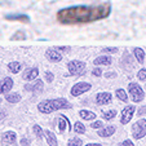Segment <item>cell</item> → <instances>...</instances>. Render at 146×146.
<instances>
[{
  "instance_id": "obj_1",
  "label": "cell",
  "mask_w": 146,
  "mask_h": 146,
  "mask_svg": "<svg viewBox=\"0 0 146 146\" xmlns=\"http://www.w3.org/2000/svg\"><path fill=\"white\" fill-rule=\"evenodd\" d=\"M110 13L111 4L109 1L92 5H72L60 9L56 14V19L61 25H80L105 19Z\"/></svg>"
},
{
  "instance_id": "obj_2",
  "label": "cell",
  "mask_w": 146,
  "mask_h": 146,
  "mask_svg": "<svg viewBox=\"0 0 146 146\" xmlns=\"http://www.w3.org/2000/svg\"><path fill=\"white\" fill-rule=\"evenodd\" d=\"M72 105L66 98H49L38 104V111L41 114H50L57 110L71 109Z\"/></svg>"
},
{
  "instance_id": "obj_3",
  "label": "cell",
  "mask_w": 146,
  "mask_h": 146,
  "mask_svg": "<svg viewBox=\"0 0 146 146\" xmlns=\"http://www.w3.org/2000/svg\"><path fill=\"white\" fill-rule=\"evenodd\" d=\"M128 93H129L131 98L135 104H138L141 102L143 98H145V93H143V89L141 88L140 84L137 83H129L128 86Z\"/></svg>"
},
{
  "instance_id": "obj_4",
  "label": "cell",
  "mask_w": 146,
  "mask_h": 146,
  "mask_svg": "<svg viewBox=\"0 0 146 146\" xmlns=\"http://www.w3.org/2000/svg\"><path fill=\"white\" fill-rule=\"evenodd\" d=\"M87 69L86 62L83 61H70L67 64V70H69V75L71 76H79L83 75Z\"/></svg>"
},
{
  "instance_id": "obj_5",
  "label": "cell",
  "mask_w": 146,
  "mask_h": 146,
  "mask_svg": "<svg viewBox=\"0 0 146 146\" xmlns=\"http://www.w3.org/2000/svg\"><path fill=\"white\" fill-rule=\"evenodd\" d=\"M132 136L135 140H141L146 136V119H140L132 125Z\"/></svg>"
},
{
  "instance_id": "obj_6",
  "label": "cell",
  "mask_w": 146,
  "mask_h": 146,
  "mask_svg": "<svg viewBox=\"0 0 146 146\" xmlns=\"http://www.w3.org/2000/svg\"><path fill=\"white\" fill-rule=\"evenodd\" d=\"M92 88L91 83H87V82H79L76 83V84H74L71 88V91H70V93H71L72 97H78L80 96V94L86 93V92H88L89 89Z\"/></svg>"
},
{
  "instance_id": "obj_7",
  "label": "cell",
  "mask_w": 146,
  "mask_h": 146,
  "mask_svg": "<svg viewBox=\"0 0 146 146\" xmlns=\"http://www.w3.org/2000/svg\"><path fill=\"white\" fill-rule=\"evenodd\" d=\"M136 111V106L135 105H127L125 108L121 110L120 114V123L121 124H128L131 121V119L133 118Z\"/></svg>"
},
{
  "instance_id": "obj_8",
  "label": "cell",
  "mask_w": 146,
  "mask_h": 146,
  "mask_svg": "<svg viewBox=\"0 0 146 146\" xmlns=\"http://www.w3.org/2000/svg\"><path fill=\"white\" fill-rule=\"evenodd\" d=\"M113 100V94L109 93V92H100L96 96V104L100 106L102 105H109Z\"/></svg>"
},
{
  "instance_id": "obj_9",
  "label": "cell",
  "mask_w": 146,
  "mask_h": 146,
  "mask_svg": "<svg viewBox=\"0 0 146 146\" xmlns=\"http://www.w3.org/2000/svg\"><path fill=\"white\" fill-rule=\"evenodd\" d=\"M39 75V70L38 67H29V69H26L25 71H23V80H26V82H34V79H36Z\"/></svg>"
},
{
  "instance_id": "obj_10",
  "label": "cell",
  "mask_w": 146,
  "mask_h": 146,
  "mask_svg": "<svg viewBox=\"0 0 146 146\" xmlns=\"http://www.w3.org/2000/svg\"><path fill=\"white\" fill-rule=\"evenodd\" d=\"M12 88H13V79L12 78L7 76L3 80H0V94L8 93Z\"/></svg>"
},
{
  "instance_id": "obj_11",
  "label": "cell",
  "mask_w": 146,
  "mask_h": 146,
  "mask_svg": "<svg viewBox=\"0 0 146 146\" xmlns=\"http://www.w3.org/2000/svg\"><path fill=\"white\" fill-rule=\"evenodd\" d=\"M25 89L26 91L34 92V93H41L43 89H44V83L41 82V80H35L33 84H26Z\"/></svg>"
},
{
  "instance_id": "obj_12",
  "label": "cell",
  "mask_w": 146,
  "mask_h": 146,
  "mask_svg": "<svg viewBox=\"0 0 146 146\" xmlns=\"http://www.w3.org/2000/svg\"><path fill=\"white\" fill-rule=\"evenodd\" d=\"M45 57H47L48 61H50V62H60L61 60H62V54H61L60 52H57V49H52V48H49V49H47V52H45Z\"/></svg>"
},
{
  "instance_id": "obj_13",
  "label": "cell",
  "mask_w": 146,
  "mask_h": 146,
  "mask_svg": "<svg viewBox=\"0 0 146 146\" xmlns=\"http://www.w3.org/2000/svg\"><path fill=\"white\" fill-rule=\"evenodd\" d=\"M7 21H17V22L29 23L30 22V17L26 14H7L5 16Z\"/></svg>"
},
{
  "instance_id": "obj_14",
  "label": "cell",
  "mask_w": 146,
  "mask_h": 146,
  "mask_svg": "<svg viewBox=\"0 0 146 146\" xmlns=\"http://www.w3.org/2000/svg\"><path fill=\"white\" fill-rule=\"evenodd\" d=\"M16 140H17V135H16V132H13V131H7V132H4L3 137H1V141H3L4 143H7V145L14 143Z\"/></svg>"
},
{
  "instance_id": "obj_15",
  "label": "cell",
  "mask_w": 146,
  "mask_h": 146,
  "mask_svg": "<svg viewBox=\"0 0 146 146\" xmlns=\"http://www.w3.org/2000/svg\"><path fill=\"white\" fill-rule=\"evenodd\" d=\"M115 131H116V128L114 127V125H106V127L101 128V129L98 131V136L100 137H104V138L110 137V136H113L114 133H115Z\"/></svg>"
},
{
  "instance_id": "obj_16",
  "label": "cell",
  "mask_w": 146,
  "mask_h": 146,
  "mask_svg": "<svg viewBox=\"0 0 146 146\" xmlns=\"http://www.w3.org/2000/svg\"><path fill=\"white\" fill-rule=\"evenodd\" d=\"M111 62H113V60H111L110 56H100V57H97L96 60L93 61V64L96 65V66H98V65H104V66H110Z\"/></svg>"
},
{
  "instance_id": "obj_17",
  "label": "cell",
  "mask_w": 146,
  "mask_h": 146,
  "mask_svg": "<svg viewBox=\"0 0 146 146\" xmlns=\"http://www.w3.org/2000/svg\"><path fill=\"white\" fill-rule=\"evenodd\" d=\"M133 54H135V58L137 60L138 64H145V52H143L142 48H135L133 49Z\"/></svg>"
},
{
  "instance_id": "obj_18",
  "label": "cell",
  "mask_w": 146,
  "mask_h": 146,
  "mask_svg": "<svg viewBox=\"0 0 146 146\" xmlns=\"http://www.w3.org/2000/svg\"><path fill=\"white\" fill-rule=\"evenodd\" d=\"M79 116L83 119V120H94L96 119V114L91 110H80L79 111Z\"/></svg>"
},
{
  "instance_id": "obj_19",
  "label": "cell",
  "mask_w": 146,
  "mask_h": 146,
  "mask_svg": "<svg viewBox=\"0 0 146 146\" xmlns=\"http://www.w3.org/2000/svg\"><path fill=\"white\" fill-rule=\"evenodd\" d=\"M67 128H70L69 127V119L65 118L64 115H61L60 118H58V129H60L61 133H64Z\"/></svg>"
},
{
  "instance_id": "obj_20",
  "label": "cell",
  "mask_w": 146,
  "mask_h": 146,
  "mask_svg": "<svg viewBox=\"0 0 146 146\" xmlns=\"http://www.w3.org/2000/svg\"><path fill=\"white\" fill-rule=\"evenodd\" d=\"M8 70L12 74H18L21 70H22V64L18 62V61H13V62H9L8 64Z\"/></svg>"
},
{
  "instance_id": "obj_21",
  "label": "cell",
  "mask_w": 146,
  "mask_h": 146,
  "mask_svg": "<svg viewBox=\"0 0 146 146\" xmlns=\"http://www.w3.org/2000/svg\"><path fill=\"white\" fill-rule=\"evenodd\" d=\"M44 135H45V138H47V142L49 146H57V138H56V135L50 131H44Z\"/></svg>"
},
{
  "instance_id": "obj_22",
  "label": "cell",
  "mask_w": 146,
  "mask_h": 146,
  "mask_svg": "<svg viewBox=\"0 0 146 146\" xmlns=\"http://www.w3.org/2000/svg\"><path fill=\"white\" fill-rule=\"evenodd\" d=\"M5 100L9 104H18L21 101V94L19 93H8L5 94Z\"/></svg>"
},
{
  "instance_id": "obj_23",
  "label": "cell",
  "mask_w": 146,
  "mask_h": 146,
  "mask_svg": "<svg viewBox=\"0 0 146 146\" xmlns=\"http://www.w3.org/2000/svg\"><path fill=\"white\" fill-rule=\"evenodd\" d=\"M115 93H116V97H118L120 101L128 102V94H127V92L124 91L123 88H118V89L115 91Z\"/></svg>"
},
{
  "instance_id": "obj_24",
  "label": "cell",
  "mask_w": 146,
  "mask_h": 146,
  "mask_svg": "<svg viewBox=\"0 0 146 146\" xmlns=\"http://www.w3.org/2000/svg\"><path fill=\"white\" fill-rule=\"evenodd\" d=\"M74 131H75V133H78V135H83V133H86V125H84L82 121H75Z\"/></svg>"
},
{
  "instance_id": "obj_25",
  "label": "cell",
  "mask_w": 146,
  "mask_h": 146,
  "mask_svg": "<svg viewBox=\"0 0 146 146\" xmlns=\"http://www.w3.org/2000/svg\"><path fill=\"white\" fill-rule=\"evenodd\" d=\"M116 110H109V111H104L102 113V118L105 119V120H111L116 116Z\"/></svg>"
},
{
  "instance_id": "obj_26",
  "label": "cell",
  "mask_w": 146,
  "mask_h": 146,
  "mask_svg": "<svg viewBox=\"0 0 146 146\" xmlns=\"http://www.w3.org/2000/svg\"><path fill=\"white\" fill-rule=\"evenodd\" d=\"M25 39H26V34L22 30L16 31V34L11 36V40H25Z\"/></svg>"
},
{
  "instance_id": "obj_27",
  "label": "cell",
  "mask_w": 146,
  "mask_h": 146,
  "mask_svg": "<svg viewBox=\"0 0 146 146\" xmlns=\"http://www.w3.org/2000/svg\"><path fill=\"white\" fill-rule=\"evenodd\" d=\"M82 145H83V141L79 137H72L67 141V146H82Z\"/></svg>"
},
{
  "instance_id": "obj_28",
  "label": "cell",
  "mask_w": 146,
  "mask_h": 146,
  "mask_svg": "<svg viewBox=\"0 0 146 146\" xmlns=\"http://www.w3.org/2000/svg\"><path fill=\"white\" fill-rule=\"evenodd\" d=\"M33 131H34V135H36V137L38 138H41L43 136H44V131L41 129V127L40 125H38V124H34Z\"/></svg>"
},
{
  "instance_id": "obj_29",
  "label": "cell",
  "mask_w": 146,
  "mask_h": 146,
  "mask_svg": "<svg viewBox=\"0 0 146 146\" xmlns=\"http://www.w3.org/2000/svg\"><path fill=\"white\" fill-rule=\"evenodd\" d=\"M137 78H138V80H141V82L146 80V69H140V70H138Z\"/></svg>"
},
{
  "instance_id": "obj_30",
  "label": "cell",
  "mask_w": 146,
  "mask_h": 146,
  "mask_svg": "<svg viewBox=\"0 0 146 146\" xmlns=\"http://www.w3.org/2000/svg\"><path fill=\"white\" fill-rule=\"evenodd\" d=\"M44 76H45L47 83H52L53 80H54V75H53V72H50V71H45L44 72Z\"/></svg>"
},
{
  "instance_id": "obj_31",
  "label": "cell",
  "mask_w": 146,
  "mask_h": 146,
  "mask_svg": "<svg viewBox=\"0 0 146 146\" xmlns=\"http://www.w3.org/2000/svg\"><path fill=\"white\" fill-rule=\"evenodd\" d=\"M91 127L93 128V129H100V128H104V123H102L101 120H96L91 124Z\"/></svg>"
},
{
  "instance_id": "obj_32",
  "label": "cell",
  "mask_w": 146,
  "mask_h": 146,
  "mask_svg": "<svg viewBox=\"0 0 146 146\" xmlns=\"http://www.w3.org/2000/svg\"><path fill=\"white\" fill-rule=\"evenodd\" d=\"M102 52H105V53H116L118 52V48L115 47H106L102 49Z\"/></svg>"
},
{
  "instance_id": "obj_33",
  "label": "cell",
  "mask_w": 146,
  "mask_h": 146,
  "mask_svg": "<svg viewBox=\"0 0 146 146\" xmlns=\"http://www.w3.org/2000/svg\"><path fill=\"white\" fill-rule=\"evenodd\" d=\"M92 75H94V76H102V70L98 69V67H96V69L92 70Z\"/></svg>"
},
{
  "instance_id": "obj_34",
  "label": "cell",
  "mask_w": 146,
  "mask_h": 146,
  "mask_svg": "<svg viewBox=\"0 0 146 146\" xmlns=\"http://www.w3.org/2000/svg\"><path fill=\"white\" fill-rule=\"evenodd\" d=\"M145 114H146V106H142V108H140L137 110V115L142 116V115H145Z\"/></svg>"
},
{
  "instance_id": "obj_35",
  "label": "cell",
  "mask_w": 146,
  "mask_h": 146,
  "mask_svg": "<svg viewBox=\"0 0 146 146\" xmlns=\"http://www.w3.org/2000/svg\"><path fill=\"white\" fill-rule=\"evenodd\" d=\"M120 146H135V145H133V142L131 140H125L120 143Z\"/></svg>"
},
{
  "instance_id": "obj_36",
  "label": "cell",
  "mask_w": 146,
  "mask_h": 146,
  "mask_svg": "<svg viewBox=\"0 0 146 146\" xmlns=\"http://www.w3.org/2000/svg\"><path fill=\"white\" fill-rule=\"evenodd\" d=\"M19 143H21V146H30V141H29L27 138H22Z\"/></svg>"
},
{
  "instance_id": "obj_37",
  "label": "cell",
  "mask_w": 146,
  "mask_h": 146,
  "mask_svg": "<svg viewBox=\"0 0 146 146\" xmlns=\"http://www.w3.org/2000/svg\"><path fill=\"white\" fill-rule=\"evenodd\" d=\"M57 50H65V52H69L70 50V47H64V45H61V47H56Z\"/></svg>"
},
{
  "instance_id": "obj_38",
  "label": "cell",
  "mask_w": 146,
  "mask_h": 146,
  "mask_svg": "<svg viewBox=\"0 0 146 146\" xmlns=\"http://www.w3.org/2000/svg\"><path fill=\"white\" fill-rule=\"evenodd\" d=\"M105 76H106V78H115V76H116V72L109 71V72H106V74H105Z\"/></svg>"
},
{
  "instance_id": "obj_39",
  "label": "cell",
  "mask_w": 146,
  "mask_h": 146,
  "mask_svg": "<svg viewBox=\"0 0 146 146\" xmlns=\"http://www.w3.org/2000/svg\"><path fill=\"white\" fill-rule=\"evenodd\" d=\"M86 146H102L101 143H88V145H86Z\"/></svg>"
},
{
  "instance_id": "obj_40",
  "label": "cell",
  "mask_w": 146,
  "mask_h": 146,
  "mask_svg": "<svg viewBox=\"0 0 146 146\" xmlns=\"http://www.w3.org/2000/svg\"><path fill=\"white\" fill-rule=\"evenodd\" d=\"M145 89H146V84H145Z\"/></svg>"
},
{
  "instance_id": "obj_41",
  "label": "cell",
  "mask_w": 146,
  "mask_h": 146,
  "mask_svg": "<svg viewBox=\"0 0 146 146\" xmlns=\"http://www.w3.org/2000/svg\"><path fill=\"white\" fill-rule=\"evenodd\" d=\"M145 64H146V62H145Z\"/></svg>"
}]
</instances>
